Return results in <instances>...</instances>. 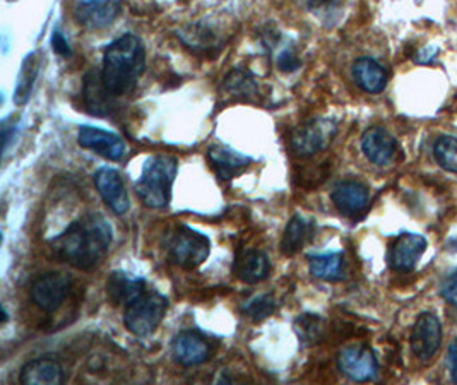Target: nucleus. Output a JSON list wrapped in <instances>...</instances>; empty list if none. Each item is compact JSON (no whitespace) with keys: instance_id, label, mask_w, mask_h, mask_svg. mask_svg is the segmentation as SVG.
Instances as JSON below:
<instances>
[{"instance_id":"1","label":"nucleus","mask_w":457,"mask_h":385,"mask_svg":"<svg viewBox=\"0 0 457 385\" xmlns=\"http://www.w3.org/2000/svg\"><path fill=\"white\" fill-rule=\"evenodd\" d=\"M113 240L112 224L100 214H87L52 240L57 259L79 271H91L104 263Z\"/></svg>"},{"instance_id":"2","label":"nucleus","mask_w":457,"mask_h":385,"mask_svg":"<svg viewBox=\"0 0 457 385\" xmlns=\"http://www.w3.org/2000/svg\"><path fill=\"white\" fill-rule=\"evenodd\" d=\"M145 67V46L134 35H124L106 46L104 57V88L112 96H124L130 93Z\"/></svg>"},{"instance_id":"3","label":"nucleus","mask_w":457,"mask_h":385,"mask_svg":"<svg viewBox=\"0 0 457 385\" xmlns=\"http://www.w3.org/2000/svg\"><path fill=\"white\" fill-rule=\"evenodd\" d=\"M179 162L168 155L151 156L136 182V192L145 207L165 209L171 199Z\"/></svg>"},{"instance_id":"4","label":"nucleus","mask_w":457,"mask_h":385,"mask_svg":"<svg viewBox=\"0 0 457 385\" xmlns=\"http://www.w3.org/2000/svg\"><path fill=\"white\" fill-rule=\"evenodd\" d=\"M168 300L156 289L147 288L125 305L124 324L134 336L145 338L156 331L167 315Z\"/></svg>"},{"instance_id":"5","label":"nucleus","mask_w":457,"mask_h":385,"mask_svg":"<svg viewBox=\"0 0 457 385\" xmlns=\"http://www.w3.org/2000/svg\"><path fill=\"white\" fill-rule=\"evenodd\" d=\"M167 250L171 263L192 271L206 263L211 252V242L206 235L188 226H179L168 239Z\"/></svg>"},{"instance_id":"6","label":"nucleus","mask_w":457,"mask_h":385,"mask_svg":"<svg viewBox=\"0 0 457 385\" xmlns=\"http://www.w3.org/2000/svg\"><path fill=\"white\" fill-rule=\"evenodd\" d=\"M336 134V123L324 119L298 125L291 132L290 146L293 153L300 158H309L322 151Z\"/></svg>"},{"instance_id":"7","label":"nucleus","mask_w":457,"mask_h":385,"mask_svg":"<svg viewBox=\"0 0 457 385\" xmlns=\"http://www.w3.org/2000/svg\"><path fill=\"white\" fill-rule=\"evenodd\" d=\"M71 291V278L62 272H46L31 284V300L43 312H55Z\"/></svg>"},{"instance_id":"8","label":"nucleus","mask_w":457,"mask_h":385,"mask_svg":"<svg viewBox=\"0 0 457 385\" xmlns=\"http://www.w3.org/2000/svg\"><path fill=\"white\" fill-rule=\"evenodd\" d=\"M337 366L354 382L372 381L378 372L374 351L363 345L346 346L337 356Z\"/></svg>"},{"instance_id":"9","label":"nucleus","mask_w":457,"mask_h":385,"mask_svg":"<svg viewBox=\"0 0 457 385\" xmlns=\"http://www.w3.org/2000/svg\"><path fill=\"white\" fill-rule=\"evenodd\" d=\"M78 142L84 149H91L110 162H120L127 153L124 139L104 129L83 125L78 130Z\"/></svg>"},{"instance_id":"10","label":"nucleus","mask_w":457,"mask_h":385,"mask_svg":"<svg viewBox=\"0 0 457 385\" xmlns=\"http://www.w3.org/2000/svg\"><path fill=\"white\" fill-rule=\"evenodd\" d=\"M120 0H79L74 18L86 29H104L120 14Z\"/></svg>"},{"instance_id":"11","label":"nucleus","mask_w":457,"mask_h":385,"mask_svg":"<svg viewBox=\"0 0 457 385\" xmlns=\"http://www.w3.org/2000/svg\"><path fill=\"white\" fill-rule=\"evenodd\" d=\"M442 343V327L434 314H421L411 332V347L416 358L428 362Z\"/></svg>"},{"instance_id":"12","label":"nucleus","mask_w":457,"mask_h":385,"mask_svg":"<svg viewBox=\"0 0 457 385\" xmlns=\"http://www.w3.org/2000/svg\"><path fill=\"white\" fill-rule=\"evenodd\" d=\"M211 347L206 338L197 331H182L171 341V355L177 364L195 366L204 364L209 358Z\"/></svg>"},{"instance_id":"13","label":"nucleus","mask_w":457,"mask_h":385,"mask_svg":"<svg viewBox=\"0 0 457 385\" xmlns=\"http://www.w3.org/2000/svg\"><path fill=\"white\" fill-rule=\"evenodd\" d=\"M177 37L192 54H197L203 57L218 54L225 43L206 21L194 22V24H187V26L180 28L177 31Z\"/></svg>"},{"instance_id":"14","label":"nucleus","mask_w":457,"mask_h":385,"mask_svg":"<svg viewBox=\"0 0 457 385\" xmlns=\"http://www.w3.org/2000/svg\"><path fill=\"white\" fill-rule=\"evenodd\" d=\"M95 185L102 196L104 204L117 214L122 216L129 207H130V201L125 190L124 182L120 173L115 168L110 166H104L95 173Z\"/></svg>"},{"instance_id":"15","label":"nucleus","mask_w":457,"mask_h":385,"mask_svg":"<svg viewBox=\"0 0 457 385\" xmlns=\"http://www.w3.org/2000/svg\"><path fill=\"white\" fill-rule=\"evenodd\" d=\"M427 250L425 237L418 233H403L395 240V244L389 248V265L399 271L408 272L413 271L418 261Z\"/></svg>"},{"instance_id":"16","label":"nucleus","mask_w":457,"mask_h":385,"mask_svg":"<svg viewBox=\"0 0 457 385\" xmlns=\"http://www.w3.org/2000/svg\"><path fill=\"white\" fill-rule=\"evenodd\" d=\"M334 205L343 216L358 218L369 205V188L358 180H343L334 187L331 194Z\"/></svg>"},{"instance_id":"17","label":"nucleus","mask_w":457,"mask_h":385,"mask_svg":"<svg viewBox=\"0 0 457 385\" xmlns=\"http://www.w3.org/2000/svg\"><path fill=\"white\" fill-rule=\"evenodd\" d=\"M361 149L369 162L377 166H387L395 162L397 142L386 129L375 125L365 130L361 138Z\"/></svg>"},{"instance_id":"18","label":"nucleus","mask_w":457,"mask_h":385,"mask_svg":"<svg viewBox=\"0 0 457 385\" xmlns=\"http://www.w3.org/2000/svg\"><path fill=\"white\" fill-rule=\"evenodd\" d=\"M270 264L268 255L261 250H240L237 261L233 264V272L240 281L255 284L264 281L270 274Z\"/></svg>"},{"instance_id":"19","label":"nucleus","mask_w":457,"mask_h":385,"mask_svg":"<svg viewBox=\"0 0 457 385\" xmlns=\"http://www.w3.org/2000/svg\"><path fill=\"white\" fill-rule=\"evenodd\" d=\"M208 160L221 180H231L249 168L252 158L233 151L225 146H212L208 151Z\"/></svg>"},{"instance_id":"20","label":"nucleus","mask_w":457,"mask_h":385,"mask_svg":"<svg viewBox=\"0 0 457 385\" xmlns=\"http://www.w3.org/2000/svg\"><path fill=\"white\" fill-rule=\"evenodd\" d=\"M63 381H65V375H63L62 366L52 358L31 360L22 366L20 373L21 384H63Z\"/></svg>"},{"instance_id":"21","label":"nucleus","mask_w":457,"mask_h":385,"mask_svg":"<svg viewBox=\"0 0 457 385\" xmlns=\"http://www.w3.org/2000/svg\"><path fill=\"white\" fill-rule=\"evenodd\" d=\"M149 286L143 278H132L127 272H112L106 281V295L113 305H127Z\"/></svg>"},{"instance_id":"22","label":"nucleus","mask_w":457,"mask_h":385,"mask_svg":"<svg viewBox=\"0 0 457 385\" xmlns=\"http://www.w3.org/2000/svg\"><path fill=\"white\" fill-rule=\"evenodd\" d=\"M84 103L89 113L104 117L112 110V96L104 88L102 72L89 71L84 78Z\"/></svg>"},{"instance_id":"23","label":"nucleus","mask_w":457,"mask_h":385,"mask_svg":"<svg viewBox=\"0 0 457 385\" xmlns=\"http://www.w3.org/2000/svg\"><path fill=\"white\" fill-rule=\"evenodd\" d=\"M352 72H353L354 82L367 93H372V95L382 93L387 86V74L384 67L374 59H369V57L358 59L353 63Z\"/></svg>"},{"instance_id":"24","label":"nucleus","mask_w":457,"mask_h":385,"mask_svg":"<svg viewBox=\"0 0 457 385\" xmlns=\"http://www.w3.org/2000/svg\"><path fill=\"white\" fill-rule=\"evenodd\" d=\"M309 269L313 278L322 281H339L345 272V257L339 252L317 254L309 257Z\"/></svg>"},{"instance_id":"25","label":"nucleus","mask_w":457,"mask_h":385,"mask_svg":"<svg viewBox=\"0 0 457 385\" xmlns=\"http://www.w3.org/2000/svg\"><path fill=\"white\" fill-rule=\"evenodd\" d=\"M38 74H40V55L37 52H31L22 61L21 72H20L18 86L14 91L16 105L21 106L24 103H28L31 96V91H33V86L38 80Z\"/></svg>"},{"instance_id":"26","label":"nucleus","mask_w":457,"mask_h":385,"mask_svg":"<svg viewBox=\"0 0 457 385\" xmlns=\"http://www.w3.org/2000/svg\"><path fill=\"white\" fill-rule=\"evenodd\" d=\"M311 228H312V224L309 220H305L303 216H300V214L293 216L290 223L287 224L285 235L281 239V252L288 257L295 255L296 252H300L302 247L309 239Z\"/></svg>"},{"instance_id":"27","label":"nucleus","mask_w":457,"mask_h":385,"mask_svg":"<svg viewBox=\"0 0 457 385\" xmlns=\"http://www.w3.org/2000/svg\"><path fill=\"white\" fill-rule=\"evenodd\" d=\"M223 89L237 98H249L257 93V81L249 71L233 69L223 81Z\"/></svg>"},{"instance_id":"28","label":"nucleus","mask_w":457,"mask_h":385,"mask_svg":"<svg viewBox=\"0 0 457 385\" xmlns=\"http://www.w3.org/2000/svg\"><path fill=\"white\" fill-rule=\"evenodd\" d=\"M276 308H278L276 298L270 293H266V295H257V297L250 298L242 305L240 310L245 317H249L253 322H261L272 315L276 312Z\"/></svg>"},{"instance_id":"29","label":"nucleus","mask_w":457,"mask_h":385,"mask_svg":"<svg viewBox=\"0 0 457 385\" xmlns=\"http://www.w3.org/2000/svg\"><path fill=\"white\" fill-rule=\"evenodd\" d=\"M295 331L300 338L302 343L305 345H313L319 343L324 332V321L319 315L313 314H303L296 319L295 322Z\"/></svg>"},{"instance_id":"30","label":"nucleus","mask_w":457,"mask_h":385,"mask_svg":"<svg viewBox=\"0 0 457 385\" xmlns=\"http://www.w3.org/2000/svg\"><path fill=\"white\" fill-rule=\"evenodd\" d=\"M434 156L444 170L457 173V138L454 136L438 138L434 144Z\"/></svg>"},{"instance_id":"31","label":"nucleus","mask_w":457,"mask_h":385,"mask_svg":"<svg viewBox=\"0 0 457 385\" xmlns=\"http://www.w3.org/2000/svg\"><path fill=\"white\" fill-rule=\"evenodd\" d=\"M440 295L445 302H449L451 305H454L457 308V271L451 272L440 288Z\"/></svg>"},{"instance_id":"32","label":"nucleus","mask_w":457,"mask_h":385,"mask_svg":"<svg viewBox=\"0 0 457 385\" xmlns=\"http://www.w3.org/2000/svg\"><path fill=\"white\" fill-rule=\"evenodd\" d=\"M300 59L296 57V54L293 50H283L278 59H276V65L281 72H295L300 67Z\"/></svg>"},{"instance_id":"33","label":"nucleus","mask_w":457,"mask_h":385,"mask_svg":"<svg viewBox=\"0 0 457 385\" xmlns=\"http://www.w3.org/2000/svg\"><path fill=\"white\" fill-rule=\"evenodd\" d=\"M52 48H54V52L59 54L61 57H71V54H72L69 41H67V38L63 37L59 29L54 31V35H52Z\"/></svg>"},{"instance_id":"34","label":"nucleus","mask_w":457,"mask_h":385,"mask_svg":"<svg viewBox=\"0 0 457 385\" xmlns=\"http://www.w3.org/2000/svg\"><path fill=\"white\" fill-rule=\"evenodd\" d=\"M447 365H449V373H451V379L453 382L457 384V339H454L451 346H449V351H447Z\"/></svg>"},{"instance_id":"35","label":"nucleus","mask_w":457,"mask_h":385,"mask_svg":"<svg viewBox=\"0 0 457 385\" xmlns=\"http://www.w3.org/2000/svg\"><path fill=\"white\" fill-rule=\"evenodd\" d=\"M436 46H430V48H425V50H421L420 54H418V57H416V62H420V63H427V62H432L436 57Z\"/></svg>"},{"instance_id":"36","label":"nucleus","mask_w":457,"mask_h":385,"mask_svg":"<svg viewBox=\"0 0 457 385\" xmlns=\"http://www.w3.org/2000/svg\"><path fill=\"white\" fill-rule=\"evenodd\" d=\"M453 245H454V248H456L457 250V239H454V240H453Z\"/></svg>"}]
</instances>
